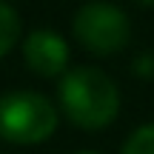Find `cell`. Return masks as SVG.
<instances>
[{
    "label": "cell",
    "instance_id": "cell-1",
    "mask_svg": "<svg viewBox=\"0 0 154 154\" xmlns=\"http://www.w3.org/2000/svg\"><path fill=\"white\" fill-rule=\"evenodd\" d=\"M57 111L83 131H103L120 114V88L103 69L74 66L57 80Z\"/></svg>",
    "mask_w": 154,
    "mask_h": 154
},
{
    "label": "cell",
    "instance_id": "cell-2",
    "mask_svg": "<svg viewBox=\"0 0 154 154\" xmlns=\"http://www.w3.org/2000/svg\"><path fill=\"white\" fill-rule=\"evenodd\" d=\"M60 111L46 94L11 88L0 94V140L11 146H40L54 137Z\"/></svg>",
    "mask_w": 154,
    "mask_h": 154
},
{
    "label": "cell",
    "instance_id": "cell-3",
    "mask_svg": "<svg viewBox=\"0 0 154 154\" xmlns=\"http://www.w3.org/2000/svg\"><path fill=\"white\" fill-rule=\"evenodd\" d=\"M72 34L88 54L111 57L131 43V20L114 3H86L72 17Z\"/></svg>",
    "mask_w": 154,
    "mask_h": 154
},
{
    "label": "cell",
    "instance_id": "cell-4",
    "mask_svg": "<svg viewBox=\"0 0 154 154\" xmlns=\"http://www.w3.org/2000/svg\"><path fill=\"white\" fill-rule=\"evenodd\" d=\"M23 63L32 74L46 77V80H60L69 72V43L54 29H34L23 37Z\"/></svg>",
    "mask_w": 154,
    "mask_h": 154
},
{
    "label": "cell",
    "instance_id": "cell-5",
    "mask_svg": "<svg viewBox=\"0 0 154 154\" xmlns=\"http://www.w3.org/2000/svg\"><path fill=\"white\" fill-rule=\"evenodd\" d=\"M20 32H23V20L9 3L0 0V60L20 43Z\"/></svg>",
    "mask_w": 154,
    "mask_h": 154
},
{
    "label": "cell",
    "instance_id": "cell-6",
    "mask_svg": "<svg viewBox=\"0 0 154 154\" xmlns=\"http://www.w3.org/2000/svg\"><path fill=\"white\" fill-rule=\"evenodd\" d=\"M120 154H154V123H143L126 137Z\"/></svg>",
    "mask_w": 154,
    "mask_h": 154
},
{
    "label": "cell",
    "instance_id": "cell-7",
    "mask_svg": "<svg viewBox=\"0 0 154 154\" xmlns=\"http://www.w3.org/2000/svg\"><path fill=\"white\" fill-rule=\"evenodd\" d=\"M131 74L140 77V80H151V77H154V54H151V51H140V54H134Z\"/></svg>",
    "mask_w": 154,
    "mask_h": 154
},
{
    "label": "cell",
    "instance_id": "cell-8",
    "mask_svg": "<svg viewBox=\"0 0 154 154\" xmlns=\"http://www.w3.org/2000/svg\"><path fill=\"white\" fill-rule=\"evenodd\" d=\"M74 154H100V151H74Z\"/></svg>",
    "mask_w": 154,
    "mask_h": 154
}]
</instances>
